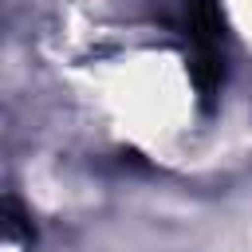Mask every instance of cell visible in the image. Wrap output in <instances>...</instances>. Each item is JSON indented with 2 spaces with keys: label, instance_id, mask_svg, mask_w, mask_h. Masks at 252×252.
<instances>
[{
  "label": "cell",
  "instance_id": "cell-1",
  "mask_svg": "<svg viewBox=\"0 0 252 252\" xmlns=\"http://www.w3.org/2000/svg\"><path fill=\"white\" fill-rule=\"evenodd\" d=\"M189 39H193V83L205 102L220 91L224 51H220V16L217 0H189Z\"/></svg>",
  "mask_w": 252,
  "mask_h": 252
}]
</instances>
